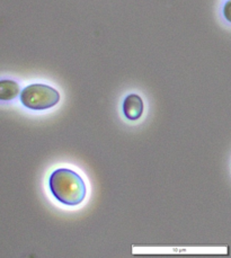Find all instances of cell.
Instances as JSON below:
<instances>
[{"label": "cell", "instance_id": "1", "mask_svg": "<svg viewBox=\"0 0 231 258\" xmlns=\"http://www.w3.org/2000/svg\"><path fill=\"white\" fill-rule=\"evenodd\" d=\"M49 186L52 195L59 202L69 207L80 204L87 193L84 179L69 168L55 169L50 176Z\"/></svg>", "mask_w": 231, "mask_h": 258}, {"label": "cell", "instance_id": "4", "mask_svg": "<svg viewBox=\"0 0 231 258\" xmlns=\"http://www.w3.org/2000/svg\"><path fill=\"white\" fill-rule=\"evenodd\" d=\"M21 87L15 80H0V100H12L18 96Z\"/></svg>", "mask_w": 231, "mask_h": 258}, {"label": "cell", "instance_id": "3", "mask_svg": "<svg viewBox=\"0 0 231 258\" xmlns=\"http://www.w3.org/2000/svg\"><path fill=\"white\" fill-rule=\"evenodd\" d=\"M124 116L130 121H137L142 116L143 100L137 94H130L123 102Z\"/></svg>", "mask_w": 231, "mask_h": 258}, {"label": "cell", "instance_id": "2", "mask_svg": "<svg viewBox=\"0 0 231 258\" xmlns=\"http://www.w3.org/2000/svg\"><path fill=\"white\" fill-rule=\"evenodd\" d=\"M60 100V94L49 85L33 84L24 88L21 102L24 106L33 111H43L55 106Z\"/></svg>", "mask_w": 231, "mask_h": 258}]
</instances>
